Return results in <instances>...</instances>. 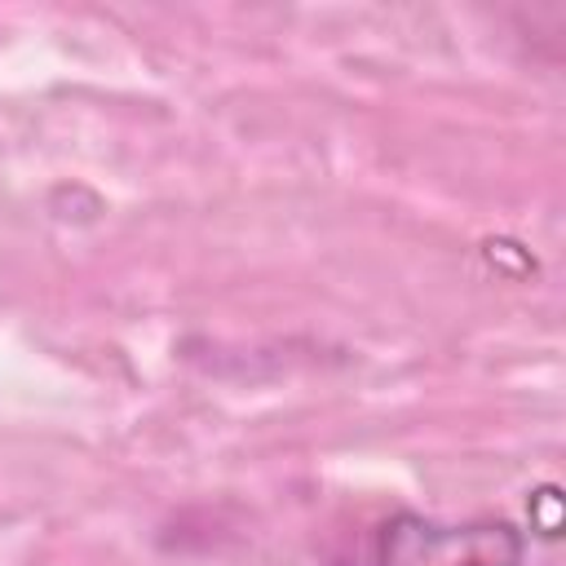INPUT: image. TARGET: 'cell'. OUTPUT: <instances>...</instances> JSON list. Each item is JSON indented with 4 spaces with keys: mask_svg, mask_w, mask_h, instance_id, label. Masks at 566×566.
Returning a JSON list of instances; mask_svg holds the SVG:
<instances>
[{
    "mask_svg": "<svg viewBox=\"0 0 566 566\" xmlns=\"http://www.w3.org/2000/svg\"><path fill=\"white\" fill-rule=\"evenodd\" d=\"M526 535L509 517L442 522L429 513H394L380 522L371 566H522Z\"/></svg>",
    "mask_w": 566,
    "mask_h": 566,
    "instance_id": "6da1fadb",
    "label": "cell"
}]
</instances>
